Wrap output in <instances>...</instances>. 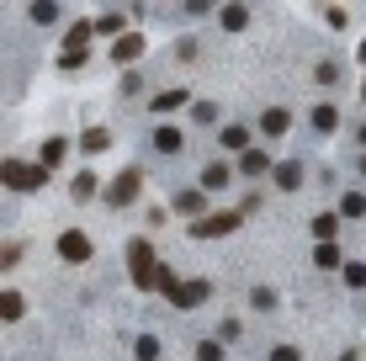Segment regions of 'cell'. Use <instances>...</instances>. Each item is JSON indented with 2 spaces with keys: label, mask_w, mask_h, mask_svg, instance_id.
Returning a JSON list of instances; mask_svg holds the SVG:
<instances>
[{
  "label": "cell",
  "mask_w": 366,
  "mask_h": 361,
  "mask_svg": "<svg viewBox=\"0 0 366 361\" xmlns=\"http://www.w3.org/2000/svg\"><path fill=\"white\" fill-rule=\"evenodd\" d=\"M181 213H202V191H181Z\"/></svg>",
  "instance_id": "obj_16"
},
{
  "label": "cell",
  "mask_w": 366,
  "mask_h": 361,
  "mask_svg": "<svg viewBox=\"0 0 366 361\" xmlns=\"http://www.w3.org/2000/svg\"><path fill=\"white\" fill-rule=\"evenodd\" d=\"M186 101V91H164V96H154V106H160V112H170V106H181Z\"/></svg>",
  "instance_id": "obj_13"
},
{
  "label": "cell",
  "mask_w": 366,
  "mask_h": 361,
  "mask_svg": "<svg viewBox=\"0 0 366 361\" xmlns=\"http://www.w3.org/2000/svg\"><path fill=\"white\" fill-rule=\"evenodd\" d=\"M271 361H297V351H276V356H271Z\"/></svg>",
  "instance_id": "obj_24"
},
{
  "label": "cell",
  "mask_w": 366,
  "mask_h": 361,
  "mask_svg": "<svg viewBox=\"0 0 366 361\" xmlns=\"http://www.w3.org/2000/svg\"><path fill=\"white\" fill-rule=\"evenodd\" d=\"M59 255L64 261H85L90 255V240H85L80 229H69V234H59Z\"/></svg>",
  "instance_id": "obj_4"
},
{
  "label": "cell",
  "mask_w": 366,
  "mask_h": 361,
  "mask_svg": "<svg viewBox=\"0 0 366 361\" xmlns=\"http://www.w3.org/2000/svg\"><path fill=\"white\" fill-rule=\"evenodd\" d=\"M234 223H239V213H212V218L191 223V234H197V240H207V234H228Z\"/></svg>",
  "instance_id": "obj_3"
},
{
  "label": "cell",
  "mask_w": 366,
  "mask_h": 361,
  "mask_svg": "<svg viewBox=\"0 0 366 361\" xmlns=\"http://www.w3.org/2000/svg\"><path fill=\"white\" fill-rule=\"evenodd\" d=\"M138 356L154 361V356H160V340H154V335H143V340H138Z\"/></svg>",
  "instance_id": "obj_19"
},
{
  "label": "cell",
  "mask_w": 366,
  "mask_h": 361,
  "mask_svg": "<svg viewBox=\"0 0 366 361\" xmlns=\"http://www.w3.org/2000/svg\"><path fill=\"white\" fill-rule=\"evenodd\" d=\"M0 303H5V308H0L5 319H16V314H21V298H16V292H5V298H0Z\"/></svg>",
  "instance_id": "obj_20"
},
{
  "label": "cell",
  "mask_w": 366,
  "mask_h": 361,
  "mask_svg": "<svg viewBox=\"0 0 366 361\" xmlns=\"http://www.w3.org/2000/svg\"><path fill=\"white\" fill-rule=\"evenodd\" d=\"M286 122H292V117H286L282 106H271V112H265V122H260V128H265V133H271V139H282V133H286Z\"/></svg>",
  "instance_id": "obj_6"
},
{
  "label": "cell",
  "mask_w": 366,
  "mask_h": 361,
  "mask_svg": "<svg viewBox=\"0 0 366 361\" xmlns=\"http://www.w3.org/2000/svg\"><path fill=\"white\" fill-rule=\"evenodd\" d=\"M345 281H350V287H366V266H350V271H345Z\"/></svg>",
  "instance_id": "obj_23"
},
{
  "label": "cell",
  "mask_w": 366,
  "mask_h": 361,
  "mask_svg": "<svg viewBox=\"0 0 366 361\" xmlns=\"http://www.w3.org/2000/svg\"><path fill=\"white\" fill-rule=\"evenodd\" d=\"M276 180H282L286 191H292V186H297V180H303V170H297V165H282V170H276Z\"/></svg>",
  "instance_id": "obj_12"
},
{
  "label": "cell",
  "mask_w": 366,
  "mask_h": 361,
  "mask_svg": "<svg viewBox=\"0 0 366 361\" xmlns=\"http://www.w3.org/2000/svg\"><path fill=\"white\" fill-rule=\"evenodd\" d=\"M127 261H133V281H138V287H149V281H160V266H154V250H149L143 240H133V244H127Z\"/></svg>",
  "instance_id": "obj_1"
},
{
  "label": "cell",
  "mask_w": 366,
  "mask_h": 361,
  "mask_svg": "<svg viewBox=\"0 0 366 361\" xmlns=\"http://www.w3.org/2000/svg\"><path fill=\"white\" fill-rule=\"evenodd\" d=\"M329 234H334V213H319L313 218V240H329Z\"/></svg>",
  "instance_id": "obj_11"
},
{
  "label": "cell",
  "mask_w": 366,
  "mask_h": 361,
  "mask_svg": "<svg viewBox=\"0 0 366 361\" xmlns=\"http://www.w3.org/2000/svg\"><path fill=\"white\" fill-rule=\"evenodd\" d=\"M361 213H366V197H361V191H350V197H345V218H361Z\"/></svg>",
  "instance_id": "obj_14"
},
{
  "label": "cell",
  "mask_w": 366,
  "mask_h": 361,
  "mask_svg": "<svg viewBox=\"0 0 366 361\" xmlns=\"http://www.w3.org/2000/svg\"><path fill=\"white\" fill-rule=\"evenodd\" d=\"M319 266H329V271H334V266H340V250H334V244H319Z\"/></svg>",
  "instance_id": "obj_17"
},
{
  "label": "cell",
  "mask_w": 366,
  "mask_h": 361,
  "mask_svg": "<svg viewBox=\"0 0 366 361\" xmlns=\"http://www.w3.org/2000/svg\"><path fill=\"white\" fill-rule=\"evenodd\" d=\"M313 128H334V106H313Z\"/></svg>",
  "instance_id": "obj_15"
},
{
  "label": "cell",
  "mask_w": 366,
  "mask_h": 361,
  "mask_svg": "<svg viewBox=\"0 0 366 361\" xmlns=\"http://www.w3.org/2000/svg\"><path fill=\"white\" fill-rule=\"evenodd\" d=\"M197 356H202V361H223V345H218V340H207L202 351H197Z\"/></svg>",
  "instance_id": "obj_22"
},
{
  "label": "cell",
  "mask_w": 366,
  "mask_h": 361,
  "mask_svg": "<svg viewBox=\"0 0 366 361\" xmlns=\"http://www.w3.org/2000/svg\"><path fill=\"white\" fill-rule=\"evenodd\" d=\"M202 298H207V281H191V287H181V298H175V303L191 308V303H202Z\"/></svg>",
  "instance_id": "obj_10"
},
{
  "label": "cell",
  "mask_w": 366,
  "mask_h": 361,
  "mask_svg": "<svg viewBox=\"0 0 366 361\" xmlns=\"http://www.w3.org/2000/svg\"><path fill=\"white\" fill-rule=\"evenodd\" d=\"M218 143H223V149H244V143H249V133L234 122V128H223V133H218Z\"/></svg>",
  "instance_id": "obj_8"
},
{
  "label": "cell",
  "mask_w": 366,
  "mask_h": 361,
  "mask_svg": "<svg viewBox=\"0 0 366 361\" xmlns=\"http://www.w3.org/2000/svg\"><path fill=\"white\" fill-rule=\"evenodd\" d=\"M154 143H160L164 154H175V149H181V128H170V122H164L160 133H154Z\"/></svg>",
  "instance_id": "obj_7"
},
{
  "label": "cell",
  "mask_w": 366,
  "mask_h": 361,
  "mask_svg": "<svg viewBox=\"0 0 366 361\" xmlns=\"http://www.w3.org/2000/svg\"><path fill=\"white\" fill-rule=\"evenodd\" d=\"M133 191H138V170H122L117 186L106 191V202H112V207H122V202H133Z\"/></svg>",
  "instance_id": "obj_5"
},
{
  "label": "cell",
  "mask_w": 366,
  "mask_h": 361,
  "mask_svg": "<svg viewBox=\"0 0 366 361\" xmlns=\"http://www.w3.org/2000/svg\"><path fill=\"white\" fill-rule=\"evenodd\" d=\"M361 143H366V128H361Z\"/></svg>",
  "instance_id": "obj_25"
},
{
  "label": "cell",
  "mask_w": 366,
  "mask_h": 361,
  "mask_svg": "<svg viewBox=\"0 0 366 361\" xmlns=\"http://www.w3.org/2000/svg\"><path fill=\"white\" fill-rule=\"evenodd\" d=\"M255 308H276V292L271 287H255Z\"/></svg>",
  "instance_id": "obj_21"
},
{
  "label": "cell",
  "mask_w": 366,
  "mask_h": 361,
  "mask_svg": "<svg viewBox=\"0 0 366 361\" xmlns=\"http://www.w3.org/2000/svg\"><path fill=\"white\" fill-rule=\"evenodd\" d=\"M64 160V139H53L48 149H42V165H59Z\"/></svg>",
  "instance_id": "obj_18"
},
{
  "label": "cell",
  "mask_w": 366,
  "mask_h": 361,
  "mask_svg": "<svg viewBox=\"0 0 366 361\" xmlns=\"http://www.w3.org/2000/svg\"><path fill=\"white\" fill-rule=\"evenodd\" d=\"M202 186H207V191L228 186V170H223V165H207V170H202Z\"/></svg>",
  "instance_id": "obj_9"
},
{
  "label": "cell",
  "mask_w": 366,
  "mask_h": 361,
  "mask_svg": "<svg viewBox=\"0 0 366 361\" xmlns=\"http://www.w3.org/2000/svg\"><path fill=\"white\" fill-rule=\"evenodd\" d=\"M42 180H48V170H42V165L5 160V186H27V191H32V186H42Z\"/></svg>",
  "instance_id": "obj_2"
}]
</instances>
